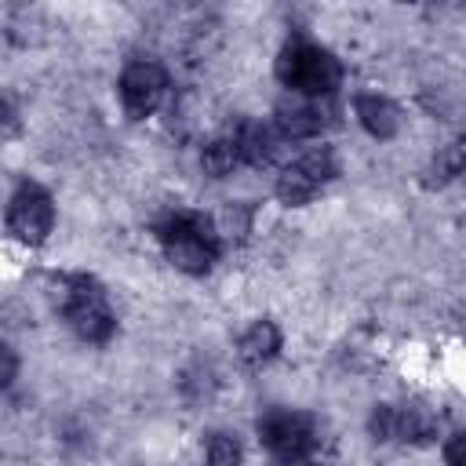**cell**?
<instances>
[{"label": "cell", "mask_w": 466, "mask_h": 466, "mask_svg": "<svg viewBox=\"0 0 466 466\" xmlns=\"http://www.w3.org/2000/svg\"><path fill=\"white\" fill-rule=\"evenodd\" d=\"M55 226V204L44 186L22 182L7 200V229L25 244H44Z\"/></svg>", "instance_id": "52a82bcc"}, {"label": "cell", "mask_w": 466, "mask_h": 466, "mask_svg": "<svg viewBox=\"0 0 466 466\" xmlns=\"http://www.w3.org/2000/svg\"><path fill=\"white\" fill-rule=\"evenodd\" d=\"M208 466H240V441L233 433H211L208 437Z\"/></svg>", "instance_id": "9a60e30c"}, {"label": "cell", "mask_w": 466, "mask_h": 466, "mask_svg": "<svg viewBox=\"0 0 466 466\" xmlns=\"http://www.w3.org/2000/svg\"><path fill=\"white\" fill-rule=\"evenodd\" d=\"M462 444H466L462 433H451V441L444 444V462L448 466H462Z\"/></svg>", "instance_id": "ac0fdd59"}, {"label": "cell", "mask_w": 466, "mask_h": 466, "mask_svg": "<svg viewBox=\"0 0 466 466\" xmlns=\"http://www.w3.org/2000/svg\"><path fill=\"white\" fill-rule=\"evenodd\" d=\"M160 244H164V255L171 266H178L182 273H208L222 251L218 244V233L215 226L197 215V211H175L160 222Z\"/></svg>", "instance_id": "7a4b0ae2"}, {"label": "cell", "mask_w": 466, "mask_h": 466, "mask_svg": "<svg viewBox=\"0 0 466 466\" xmlns=\"http://www.w3.org/2000/svg\"><path fill=\"white\" fill-rule=\"evenodd\" d=\"M328 124H331V106L320 98H295L280 106L273 116V127L280 131V138H309V135H320Z\"/></svg>", "instance_id": "9c48e42d"}, {"label": "cell", "mask_w": 466, "mask_h": 466, "mask_svg": "<svg viewBox=\"0 0 466 466\" xmlns=\"http://www.w3.org/2000/svg\"><path fill=\"white\" fill-rule=\"evenodd\" d=\"M15 131H18V113H15V106L7 98H0V138H7Z\"/></svg>", "instance_id": "e0dca14e"}, {"label": "cell", "mask_w": 466, "mask_h": 466, "mask_svg": "<svg viewBox=\"0 0 466 466\" xmlns=\"http://www.w3.org/2000/svg\"><path fill=\"white\" fill-rule=\"evenodd\" d=\"M237 135V149H240V164H251V167H266L277 149H280V131L273 124H258V120H240L233 127Z\"/></svg>", "instance_id": "30bf717a"}, {"label": "cell", "mask_w": 466, "mask_h": 466, "mask_svg": "<svg viewBox=\"0 0 466 466\" xmlns=\"http://www.w3.org/2000/svg\"><path fill=\"white\" fill-rule=\"evenodd\" d=\"M277 80L299 98H328L342 80V66L328 47L295 36L277 55Z\"/></svg>", "instance_id": "6da1fadb"}, {"label": "cell", "mask_w": 466, "mask_h": 466, "mask_svg": "<svg viewBox=\"0 0 466 466\" xmlns=\"http://www.w3.org/2000/svg\"><path fill=\"white\" fill-rule=\"evenodd\" d=\"M15 375H18V357L11 346H0V390H7L15 382Z\"/></svg>", "instance_id": "2e32d148"}, {"label": "cell", "mask_w": 466, "mask_h": 466, "mask_svg": "<svg viewBox=\"0 0 466 466\" xmlns=\"http://www.w3.org/2000/svg\"><path fill=\"white\" fill-rule=\"evenodd\" d=\"M335 175H339L335 153H331L328 146H317V149L302 153L299 160H291V164L280 171V178H277V197H280L284 204H306V200H313Z\"/></svg>", "instance_id": "5b68a950"}, {"label": "cell", "mask_w": 466, "mask_h": 466, "mask_svg": "<svg viewBox=\"0 0 466 466\" xmlns=\"http://www.w3.org/2000/svg\"><path fill=\"white\" fill-rule=\"evenodd\" d=\"M430 182H437V186H444V182H451V178H459L462 175V142H451V146H444L437 157H433V167H430Z\"/></svg>", "instance_id": "5bb4252c"}, {"label": "cell", "mask_w": 466, "mask_h": 466, "mask_svg": "<svg viewBox=\"0 0 466 466\" xmlns=\"http://www.w3.org/2000/svg\"><path fill=\"white\" fill-rule=\"evenodd\" d=\"M353 109H357L360 127H364L368 135H375V138H393L397 127H400V109H397L386 95H375V91L357 95Z\"/></svg>", "instance_id": "8fae6325"}, {"label": "cell", "mask_w": 466, "mask_h": 466, "mask_svg": "<svg viewBox=\"0 0 466 466\" xmlns=\"http://www.w3.org/2000/svg\"><path fill=\"white\" fill-rule=\"evenodd\" d=\"M258 437H262L266 451L277 462H288V466L306 462L313 455V448H317L313 422L306 415H299V411H280V408L258 419Z\"/></svg>", "instance_id": "277c9868"}, {"label": "cell", "mask_w": 466, "mask_h": 466, "mask_svg": "<svg viewBox=\"0 0 466 466\" xmlns=\"http://www.w3.org/2000/svg\"><path fill=\"white\" fill-rule=\"evenodd\" d=\"M58 299H62V313H66L69 328L84 342H106V339H113L116 317H113V309L106 302V291L91 277H84V273L66 277Z\"/></svg>", "instance_id": "3957f363"}, {"label": "cell", "mask_w": 466, "mask_h": 466, "mask_svg": "<svg viewBox=\"0 0 466 466\" xmlns=\"http://www.w3.org/2000/svg\"><path fill=\"white\" fill-rule=\"evenodd\" d=\"M371 437L375 441H404V444H426L437 437L441 419L426 404H379L371 411Z\"/></svg>", "instance_id": "8992f818"}, {"label": "cell", "mask_w": 466, "mask_h": 466, "mask_svg": "<svg viewBox=\"0 0 466 466\" xmlns=\"http://www.w3.org/2000/svg\"><path fill=\"white\" fill-rule=\"evenodd\" d=\"M200 164H204V171H208V175H215V178L229 175V171L240 164V149H237V135H233V127H229V131H222V135H215V138L204 146Z\"/></svg>", "instance_id": "4fadbf2b"}, {"label": "cell", "mask_w": 466, "mask_h": 466, "mask_svg": "<svg viewBox=\"0 0 466 466\" xmlns=\"http://www.w3.org/2000/svg\"><path fill=\"white\" fill-rule=\"evenodd\" d=\"M164 91H167V76L157 62H131L120 73V102L131 120L149 116L164 102Z\"/></svg>", "instance_id": "ba28073f"}, {"label": "cell", "mask_w": 466, "mask_h": 466, "mask_svg": "<svg viewBox=\"0 0 466 466\" xmlns=\"http://www.w3.org/2000/svg\"><path fill=\"white\" fill-rule=\"evenodd\" d=\"M240 360L248 364V368H258V364H266V360H273L277 357V350H280V331H277V324L273 320H255L244 335H240Z\"/></svg>", "instance_id": "7c38bea8"}]
</instances>
